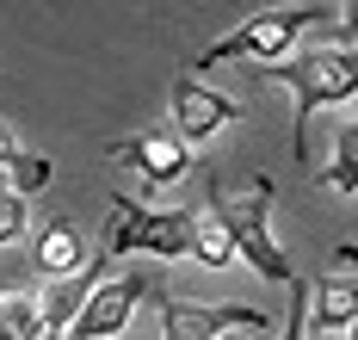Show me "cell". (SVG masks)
<instances>
[{"mask_svg":"<svg viewBox=\"0 0 358 340\" xmlns=\"http://www.w3.org/2000/svg\"><path fill=\"white\" fill-rule=\"evenodd\" d=\"M315 180H322L327 192H346V198H358V124H346V130H340V143H334V161H327Z\"/></svg>","mask_w":358,"mask_h":340,"instance_id":"4fadbf2b","label":"cell"},{"mask_svg":"<svg viewBox=\"0 0 358 340\" xmlns=\"http://www.w3.org/2000/svg\"><path fill=\"white\" fill-rule=\"evenodd\" d=\"M13 155H19V136H13V130H0V167H6Z\"/></svg>","mask_w":358,"mask_h":340,"instance_id":"d6986e66","label":"cell"},{"mask_svg":"<svg viewBox=\"0 0 358 340\" xmlns=\"http://www.w3.org/2000/svg\"><path fill=\"white\" fill-rule=\"evenodd\" d=\"M0 340H19V334H13V328H6V322H0Z\"/></svg>","mask_w":358,"mask_h":340,"instance_id":"603a6c76","label":"cell"},{"mask_svg":"<svg viewBox=\"0 0 358 340\" xmlns=\"http://www.w3.org/2000/svg\"><path fill=\"white\" fill-rule=\"evenodd\" d=\"M253 75L290 87V99H296V155H309V112L340 106V99H352V93H358V50L334 43V50L285 56V62H272V69H253Z\"/></svg>","mask_w":358,"mask_h":340,"instance_id":"7a4b0ae2","label":"cell"},{"mask_svg":"<svg viewBox=\"0 0 358 340\" xmlns=\"http://www.w3.org/2000/svg\"><path fill=\"white\" fill-rule=\"evenodd\" d=\"M0 192H13V180H6V167H0Z\"/></svg>","mask_w":358,"mask_h":340,"instance_id":"7402d4cb","label":"cell"},{"mask_svg":"<svg viewBox=\"0 0 358 340\" xmlns=\"http://www.w3.org/2000/svg\"><path fill=\"white\" fill-rule=\"evenodd\" d=\"M334 31L346 50H358V0H340V19H334Z\"/></svg>","mask_w":358,"mask_h":340,"instance_id":"ac0fdd59","label":"cell"},{"mask_svg":"<svg viewBox=\"0 0 358 340\" xmlns=\"http://www.w3.org/2000/svg\"><path fill=\"white\" fill-rule=\"evenodd\" d=\"M111 161H130L148 186H179L192 167V143L179 130H136V136L111 143Z\"/></svg>","mask_w":358,"mask_h":340,"instance_id":"ba28073f","label":"cell"},{"mask_svg":"<svg viewBox=\"0 0 358 340\" xmlns=\"http://www.w3.org/2000/svg\"><path fill=\"white\" fill-rule=\"evenodd\" d=\"M192 260L210 266V272H222V266L241 260V254H235V235H229V223L216 217L210 204H204V211H192Z\"/></svg>","mask_w":358,"mask_h":340,"instance_id":"7c38bea8","label":"cell"},{"mask_svg":"<svg viewBox=\"0 0 358 340\" xmlns=\"http://www.w3.org/2000/svg\"><path fill=\"white\" fill-rule=\"evenodd\" d=\"M25 229H31V204L19 192H0V248H13Z\"/></svg>","mask_w":358,"mask_h":340,"instance_id":"2e32d148","label":"cell"},{"mask_svg":"<svg viewBox=\"0 0 358 340\" xmlns=\"http://www.w3.org/2000/svg\"><path fill=\"white\" fill-rule=\"evenodd\" d=\"M106 248L111 260L124 254H148V260H192V211H148L143 198L111 192L106 211Z\"/></svg>","mask_w":358,"mask_h":340,"instance_id":"3957f363","label":"cell"},{"mask_svg":"<svg viewBox=\"0 0 358 340\" xmlns=\"http://www.w3.org/2000/svg\"><path fill=\"white\" fill-rule=\"evenodd\" d=\"M87 260H93V254H87V241H80L69 223H50L37 235V272H43V278H69V272H80Z\"/></svg>","mask_w":358,"mask_h":340,"instance_id":"8fae6325","label":"cell"},{"mask_svg":"<svg viewBox=\"0 0 358 340\" xmlns=\"http://www.w3.org/2000/svg\"><path fill=\"white\" fill-rule=\"evenodd\" d=\"M6 180H13V192L19 198H31V192H43L50 180H56V167L43 161V155H31V149H19L13 161H6Z\"/></svg>","mask_w":358,"mask_h":340,"instance_id":"9a60e30c","label":"cell"},{"mask_svg":"<svg viewBox=\"0 0 358 340\" xmlns=\"http://www.w3.org/2000/svg\"><path fill=\"white\" fill-rule=\"evenodd\" d=\"M309 322L327 328V334H346L358 322V272H322L315 278V309H309Z\"/></svg>","mask_w":358,"mask_h":340,"instance_id":"30bf717a","label":"cell"},{"mask_svg":"<svg viewBox=\"0 0 358 340\" xmlns=\"http://www.w3.org/2000/svg\"><path fill=\"white\" fill-rule=\"evenodd\" d=\"M0 322L25 340L37 322H43V291H0Z\"/></svg>","mask_w":358,"mask_h":340,"instance_id":"5bb4252c","label":"cell"},{"mask_svg":"<svg viewBox=\"0 0 358 340\" xmlns=\"http://www.w3.org/2000/svg\"><path fill=\"white\" fill-rule=\"evenodd\" d=\"M340 260H358V241H352V248H340Z\"/></svg>","mask_w":358,"mask_h":340,"instance_id":"44dd1931","label":"cell"},{"mask_svg":"<svg viewBox=\"0 0 358 340\" xmlns=\"http://www.w3.org/2000/svg\"><path fill=\"white\" fill-rule=\"evenodd\" d=\"M167 106H173V130L185 143H210V136H222V130L235 124V99L216 93V87H204L198 75H173Z\"/></svg>","mask_w":358,"mask_h":340,"instance_id":"52a82bcc","label":"cell"},{"mask_svg":"<svg viewBox=\"0 0 358 340\" xmlns=\"http://www.w3.org/2000/svg\"><path fill=\"white\" fill-rule=\"evenodd\" d=\"M346 340H358V322H352V328H346Z\"/></svg>","mask_w":358,"mask_h":340,"instance_id":"cb8c5ba5","label":"cell"},{"mask_svg":"<svg viewBox=\"0 0 358 340\" xmlns=\"http://www.w3.org/2000/svg\"><path fill=\"white\" fill-rule=\"evenodd\" d=\"M278 340H309V285L303 278H290V316H285Z\"/></svg>","mask_w":358,"mask_h":340,"instance_id":"e0dca14e","label":"cell"},{"mask_svg":"<svg viewBox=\"0 0 358 340\" xmlns=\"http://www.w3.org/2000/svg\"><path fill=\"white\" fill-rule=\"evenodd\" d=\"M266 328H235V334H222V340H259Z\"/></svg>","mask_w":358,"mask_h":340,"instance_id":"ffe728a7","label":"cell"},{"mask_svg":"<svg viewBox=\"0 0 358 340\" xmlns=\"http://www.w3.org/2000/svg\"><path fill=\"white\" fill-rule=\"evenodd\" d=\"M148 291H155L148 272H117V278H106V285L87 297V309L74 316L69 340H124V328L136 322V303H143Z\"/></svg>","mask_w":358,"mask_h":340,"instance_id":"8992f818","label":"cell"},{"mask_svg":"<svg viewBox=\"0 0 358 340\" xmlns=\"http://www.w3.org/2000/svg\"><path fill=\"white\" fill-rule=\"evenodd\" d=\"M272 180H248V186H222L210 180V211L229 223L235 235V254L259 272V278H272V285H290L296 272H290L285 248H278V235H272Z\"/></svg>","mask_w":358,"mask_h":340,"instance_id":"6da1fadb","label":"cell"},{"mask_svg":"<svg viewBox=\"0 0 358 340\" xmlns=\"http://www.w3.org/2000/svg\"><path fill=\"white\" fill-rule=\"evenodd\" d=\"M155 316H161V340H222L235 328H266V309L253 303H185L155 285Z\"/></svg>","mask_w":358,"mask_h":340,"instance_id":"5b68a950","label":"cell"},{"mask_svg":"<svg viewBox=\"0 0 358 340\" xmlns=\"http://www.w3.org/2000/svg\"><path fill=\"white\" fill-rule=\"evenodd\" d=\"M106 266H111V254L99 248V254L80 266V272H69V278H50V291H43V322L69 334V328H74V316L87 309V297L106 285Z\"/></svg>","mask_w":358,"mask_h":340,"instance_id":"9c48e42d","label":"cell"},{"mask_svg":"<svg viewBox=\"0 0 358 340\" xmlns=\"http://www.w3.org/2000/svg\"><path fill=\"white\" fill-rule=\"evenodd\" d=\"M315 19H327L322 6H272V13H253V19H241L222 43H210L192 69H216V62H253V69H272V62H285L290 50H296V38H303Z\"/></svg>","mask_w":358,"mask_h":340,"instance_id":"277c9868","label":"cell"}]
</instances>
